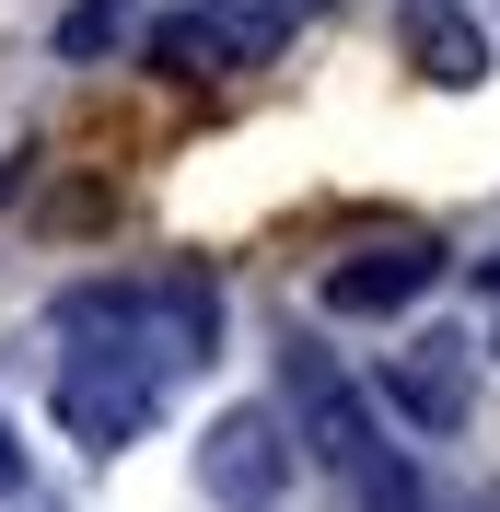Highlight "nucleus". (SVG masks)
<instances>
[{
    "instance_id": "obj_1",
    "label": "nucleus",
    "mask_w": 500,
    "mask_h": 512,
    "mask_svg": "<svg viewBox=\"0 0 500 512\" xmlns=\"http://www.w3.org/2000/svg\"><path fill=\"white\" fill-rule=\"evenodd\" d=\"M163 326H175V338H187V361H198V338H210V303H198V291H128V280L70 291V315H59L70 350H59V384H47L70 443L117 454V443H140V431H152L163 373H175Z\"/></svg>"
},
{
    "instance_id": "obj_2",
    "label": "nucleus",
    "mask_w": 500,
    "mask_h": 512,
    "mask_svg": "<svg viewBox=\"0 0 500 512\" xmlns=\"http://www.w3.org/2000/svg\"><path fill=\"white\" fill-rule=\"evenodd\" d=\"M280 384H291V443H314L338 478H361V466L384 454V431H373V408H361V384H349L338 350L291 338V350H280Z\"/></svg>"
},
{
    "instance_id": "obj_3",
    "label": "nucleus",
    "mask_w": 500,
    "mask_h": 512,
    "mask_svg": "<svg viewBox=\"0 0 500 512\" xmlns=\"http://www.w3.org/2000/svg\"><path fill=\"white\" fill-rule=\"evenodd\" d=\"M280 478H291V431H280L268 408H233L210 443H198V489H210L221 512H268Z\"/></svg>"
},
{
    "instance_id": "obj_4",
    "label": "nucleus",
    "mask_w": 500,
    "mask_h": 512,
    "mask_svg": "<svg viewBox=\"0 0 500 512\" xmlns=\"http://www.w3.org/2000/svg\"><path fill=\"white\" fill-rule=\"evenodd\" d=\"M442 280L431 245H373V256H338L326 268V315H407L419 291Z\"/></svg>"
},
{
    "instance_id": "obj_5",
    "label": "nucleus",
    "mask_w": 500,
    "mask_h": 512,
    "mask_svg": "<svg viewBox=\"0 0 500 512\" xmlns=\"http://www.w3.org/2000/svg\"><path fill=\"white\" fill-rule=\"evenodd\" d=\"M407 59L431 70V82H454V94H466L477 70H489V35H477L466 12H442V0H419V12H407Z\"/></svg>"
},
{
    "instance_id": "obj_6",
    "label": "nucleus",
    "mask_w": 500,
    "mask_h": 512,
    "mask_svg": "<svg viewBox=\"0 0 500 512\" xmlns=\"http://www.w3.org/2000/svg\"><path fill=\"white\" fill-rule=\"evenodd\" d=\"M384 396H396L407 419H419V431H454V419H466V373H454V361H396V373H384Z\"/></svg>"
},
{
    "instance_id": "obj_7",
    "label": "nucleus",
    "mask_w": 500,
    "mask_h": 512,
    "mask_svg": "<svg viewBox=\"0 0 500 512\" xmlns=\"http://www.w3.org/2000/svg\"><path fill=\"white\" fill-rule=\"evenodd\" d=\"M152 59H163V70H221V59H233V35H221L210 12H175V24L152 35Z\"/></svg>"
},
{
    "instance_id": "obj_8",
    "label": "nucleus",
    "mask_w": 500,
    "mask_h": 512,
    "mask_svg": "<svg viewBox=\"0 0 500 512\" xmlns=\"http://www.w3.org/2000/svg\"><path fill=\"white\" fill-rule=\"evenodd\" d=\"M349 489H361V512H419V478L396 466V443H384V454H373V466H361Z\"/></svg>"
},
{
    "instance_id": "obj_9",
    "label": "nucleus",
    "mask_w": 500,
    "mask_h": 512,
    "mask_svg": "<svg viewBox=\"0 0 500 512\" xmlns=\"http://www.w3.org/2000/svg\"><path fill=\"white\" fill-rule=\"evenodd\" d=\"M0 489H24V454H12V443H0Z\"/></svg>"
},
{
    "instance_id": "obj_10",
    "label": "nucleus",
    "mask_w": 500,
    "mask_h": 512,
    "mask_svg": "<svg viewBox=\"0 0 500 512\" xmlns=\"http://www.w3.org/2000/svg\"><path fill=\"white\" fill-rule=\"evenodd\" d=\"M489 280H500V268H489Z\"/></svg>"
}]
</instances>
